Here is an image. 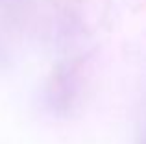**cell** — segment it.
Returning <instances> with one entry per match:
<instances>
[{"instance_id": "1", "label": "cell", "mask_w": 146, "mask_h": 144, "mask_svg": "<svg viewBox=\"0 0 146 144\" xmlns=\"http://www.w3.org/2000/svg\"><path fill=\"white\" fill-rule=\"evenodd\" d=\"M139 144H146V127H144V131H143V137H141V142Z\"/></svg>"}, {"instance_id": "2", "label": "cell", "mask_w": 146, "mask_h": 144, "mask_svg": "<svg viewBox=\"0 0 146 144\" xmlns=\"http://www.w3.org/2000/svg\"><path fill=\"white\" fill-rule=\"evenodd\" d=\"M0 2H7V0H0Z\"/></svg>"}]
</instances>
